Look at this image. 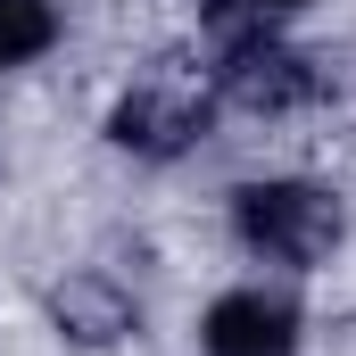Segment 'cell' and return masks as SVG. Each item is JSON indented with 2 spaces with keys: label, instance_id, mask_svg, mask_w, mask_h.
<instances>
[{
  "label": "cell",
  "instance_id": "52a82bcc",
  "mask_svg": "<svg viewBox=\"0 0 356 356\" xmlns=\"http://www.w3.org/2000/svg\"><path fill=\"white\" fill-rule=\"evenodd\" d=\"M290 8H307V0H199V17H216L224 33H266V25H282Z\"/></svg>",
  "mask_w": 356,
  "mask_h": 356
},
{
  "label": "cell",
  "instance_id": "7a4b0ae2",
  "mask_svg": "<svg viewBox=\"0 0 356 356\" xmlns=\"http://www.w3.org/2000/svg\"><path fill=\"white\" fill-rule=\"evenodd\" d=\"M216 91L241 99V108H257V116H290V108L323 99V67H315L307 50H290V42L266 25V33H232V42H224Z\"/></svg>",
  "mask_w": 356,
  "mask_h": 356
},
{
  "label": "cell",
  "instance_id": "277c9868",
  "mask_svg": "<svg viewBox=\"0 0 356 356\" xmlns=\"http://www.w3.org/2000/svg\"><path fill=\"white\" fill-rule=\"evenodd\" d=\"M298 340H307V315L282 290H266V282L224 290L207 307V323H199V348L207 356H298Z\"/></svg>",
  "mask_w": 356,
  "mask_h": 356
},
{
  "label": "cell",
  "instance_id": "3957f363",
  "mask_svg": "<svg viewBox=\"0 0 356 356\" xmlns=\"http://www.w3.org/2000/svg\"><path fill=\"white\" fill-rule=\"evenodd\" d=\"M207 124H216L207 91H182V83H133L108 108V141H116L124 158H149V166L191 158V149L207 141Z\"/></svg>",
  "mask_w": 356,
  "mask_h": 356
},
{
  "label": "cell",
  "instance_id": "5b68a950",
  "mask_svg": "<svg viewBox=\"0 0 356 356\" xmlns=\"http://www.w3.org/2000/svg\"><path fill=\"white\" fill-rule=\"evenodd\" d=\"M50 315H58V340H83V348H116V340L141 323V307H133L108 273H75V282L50 298Z\"/></svg>",
  "mask_w": 356,
  "mask_h": 356
},
{
  "label": "cell",
  "instance_id": "6da1fadb",
  "mask_svg": "<svg viewBox=\"0 0 356 356\" xmlns=\"http://www.w3.org/2000/svg\"><path fill=\"white\" fill-rule=\"evenodd\" d=\"M232 241L257 266L315 273L348 241V207H340V191H323V182H307V175H266V182H241L232 191Z\"/></svg>",
  "mask_w": 356,
  "mask_h": 356
},
{
  "label": "cell",
  "instance_id": "8992f818",
  "mask_svg": "<svg viewBox=\"0 0 356 356\" xmlns=\"http://www.w3.org/2000/svg\"><path fill=\"white\" fill-rule=\"evenodd\" d=\"M50 42H58V8L50 0H0V75L33 67Z\"/></svg>",
  "mask_w": 356,
  "mask_h": 356
}]
</instances>
